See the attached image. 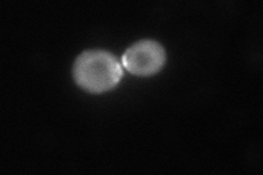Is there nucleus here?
I'll list each match as a JSON object with an SVG mask.
<instances>
[{"label": "nucleus", "instance_id": "obj_1", "mask_svg": "<svg viewBox=\"0 0 263 175\" xmlns=\"http://www.w3.org/2000/svg\"><path fill=\"white\" fill-rule=\"evenodd\" d=\"M122 67L112 54L104 51H87L77 57L72 68L77 85L91 93H101L118 85Z\"/></svg>", "mask_w": 263, "mask_h": 175}, {"label": "nucleus", "instance_id": "obj_2", "mask_svg": "<svg viewBox=\"0 0 263 175\" xmlns=\"http://www.w3.org/2000/svg\"><path fill=\"white\" fill-rule=\"evenodd\" d=\"M166 62L163 47L155 41L137 42L122 57L125 69L137 76H151L158 72Z\"/></svg>", "mask_w": 263, "mask_h": 175}]
</instances>
